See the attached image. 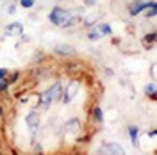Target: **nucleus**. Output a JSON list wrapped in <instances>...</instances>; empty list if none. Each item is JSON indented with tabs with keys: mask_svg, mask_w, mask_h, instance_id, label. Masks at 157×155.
Wrapping results in <instances>:
<instances>
[{
	"mask_svg": "<svg viewBox=\"0 0 157 155\" xmlns=\"http://www.w3.org/2000/svg\"><path fill=\"white\" fill-rule=\"evenodd\" d=\"M127 134H128V139L134 148H139V127L137 125H128L127 127Z\"/></svg>",
	"mask_w": 157,
	"mask_h": 155,
	"instance_id": "9d476101",
	"label": "nucleus"
},
{
	"mask_svg": "<svg viewBox=\"0 0 157 155\" xmlns=\"http://www.w3.org/2000/svg\"><path fill=\"white\" fill-rule=\"evenodd\" d=\"M97 29L100 30L102 36H113V27L109 25L107 21H100V23H97Z\"/></svg>",
	"mask_w": 157,
	"mask_h": 155,
	"instance_id": "4468645a",
	"label": "nucleus"
},
{
	"mask_svg": "<svg viewBox=\"0 0 157 155\" xmlns=\"http://www.w3.org/2000/svg\"><path fill=\"white\" fill-rule=\"evenodd\" d=\"M4 34L7 38H20V36H23V23L21 21H11L9 25H6Z\"/></svg>",
	"mask_w": 157,
	"mask_h": 155,
	"instance_id": "0eeeda50",
	"label": "nucleus"
},
{
	"mask_svg": "<svg viewBox=\"0 0 157 155\" xmlns=\"http://www.w3.org/2000/svg\"><path fill=\"white\" fill-rule=\"evenodd\" d=\"M91 121L95 125H104V109L98 104L93 105V109H91Z\"/></svg>",
	"mask_w": 157,
	"mask_h": 155,
	"instance_id": "9b49d317",
	"label": "nucleus"
},
{
	"mask_svg": "<svg viewBox=\"0 0 157 155\" xmlns=\"http://www.w3.org/2000/svg\"><path fill=\"white\" fill-rule=\"evenodd\" d=\"M143 13H145V18H148V20L155 18V14H157V2L155 0H148V6Z\"/></svg>",
	"mask_w": 157,
	"mask_h": 155,
	"instance_id": "f8f14e48",
	"label": "nucleus"
},
{
	"mask_svg": "<svg viewBox=\"0 0 157 155\" xmlns=\"http://www.w3.org/2000/svg\"><path fill=\"white\" fill-rule=\"evenodd\" d=\"M147 6H148V0H132L128 4L127 11L130 16H137V14H141L143 11L147 9Z\"/></svg>",
	"mask_w": 157,
	"mask_h": 155,
	"instance_id": "6e6552de",
	"label": "nucleus"
},
{
	"mask_svg": "<svg viewBox=\"0 0 157 155\" xmlns=\"http://www.w3.org/2000/svg\"><path fill=\"white\" fill-rule=\"evenodd\" d=\"M7 75H9V70H7V68H0V80H2V78H6Z\"/></svg>",
	"mask_w": 157,
	"mask_h": 155,
	"instance_id": "412c9836",
	"label": "nucleus"
},
{
	"mask_svg": "<svg viewBox=\"0 0 157 155\" xmlns=\"http://www.w3.org/2000/svg\"><path fill=\"white\" fill-rule=\"evenodd\" d=\"M20 77H21V73L20 71H14V73H11V75H7V78H9V84L13 86V84H16L20 80Z\"/></svg>",
	"mask_w": 157,
	"mask_h": 155,
	"instance_id": "6ab92c4d",
	"label": "nucleus"
},
{
	"mask_svg": "<svg viewBox=\"0 0 157 155\" xmlns=\"http://www.w3.org/2000/svg\"><path fill=\"white\" fill-rule=\"evenodd\" d=\"M63 91H64V86L61 80H56L50 87H47L45 91H39L36 98H38V104L36 107L41 109V111H48L54 104H59L63 100Z\"/></svg>",
	"mask_w": 157,
	"mask_h": 155,
	"instance_id": "f03ea898",
	"label": "nucleus"
},
{
	"mask_svg": "<svg viewBox=\"0 0 157 155\" xmlns=\"http://www.w3.org/2000/svg\"><path fill=\"white\" fill-rule=\"evenodd\" d=\"M105 75H107V77H114V71L111 68H105Z\"/></svg>",
	"mask_w": 157,
	"mask_h": 155,
	"instance_id": "393cba45",
	"label": "nucleus"
},
{
	"mask_svg": "<svg viewBox=\"0 0 157 155\" xmlns=\"http://www.w3.org/2000/svg\"><path fill=\"white\" fill-rule=\"evenodd\" d=\"M25 123L29 127L30 134L32 136H36L39 130V127H41V114H39L38 109H32L30 112H27V116H25Z\"/></svg>",
	"mask_w": 157,
	"mask_h": 155,
	"instance_id": "20e7f679",
	"label": "nucleus"
},
{
	"mask_svg": "<svg viewBox=\"0 0 157 155\" xmlns=\"http://www.w3.org/2000/svg\"><path fill=\"white\" fill-rule=\"evenodd\" d=\"M0 153H2V150H0Z\"/></svg>",
	"mask_w": 157,
	"mask_h": 155,
	"instance_id": "bb28decb",
	"label": "nucleus"
},
{
	"mask_svg": "<svg viewBox=\"0 0 157 155\" xmlns=\"http://www.w3.org/2000/svg\"><path fill=\"white\" fill-rule=\"evenodd\" d=\"M150 73H152V78H155V64H152V70H150Z\"/></svg>",
	"mask_w": 157,
	"mask_h": 155,
	"instance_id": "a878e982",
	"label": "nucleus"
},
{
	"mask_svg": "<svg viewBox=\"0 0 157 155\" xmlns=\"http://www.w3.org/2000/svg\"><path fill=\"white\" fill-rule=\"evenodd\" d=\"M4 123H6V111H4V105L0 102V128L4 127Z\"/></svg>",
	"mask_w": 157,
	"mask_h": 155,
	"instance_id": "aec40b11",
	"label": "nucleus"
},
{
	"mask_svg": "<svg viewBox=\"0 0 157 155\" xmlns=\"http://www.w3.org/2000/svg\"><path fill=\"white\" fill-rule=\"evenodd\" d=\"M148 137H150V139H155L157 137V128H152V130L148 132Z\"/></svg>",
	"mask_w": 157,
	"mask_h": 155,
	"instance_id": "5701e85b",
	"label": "nucleus"
},
{
	"mask_svg": "<svg viewBox=\"0 0 157 155\" xmlns=\"http://www.w3.org/2000/svg\"><path fill=\"white\" fill-rule=\"evenodd\" d=\"M104 36L100 34V30L97 29V23L93 25V27H89V32H88V39L89 41H98V39H102Z\"/></svg>",
	"mask_w": 157,
	"mask_h": 155,
	"instance_id": "dca6fc26",
	"label": "nucleus"
},
{
	"mask_svg": "<svg viewBox=\"0 0 157 155\" xmlns=\"http://www.w3.org/2000/svg\"><path fill=\"white\" fill-rule=\"evenodd\" d=\"M7 7H9V9H7V14H14V11H16V4H9Z\"/></svg>",
	"mask_w": 157,
	"mask_h": 155,
	"instance_id": "4be33fe9",
	"label": "nucleus"
},
{
	"mask_svg": "<svg viewBox=\"0 0 157 155\" xmlns=\"http://www.w3.org/2000/svg\"><path fill=\"white\" fill-rule=\"evenodd\" d=\"M78 89H80V82H78V78H71L68 82V86L64 87V91H63V104L64 105H68V104H71L75 98H77L78 95Z\"/></svg>",
	"mask_w": 157,
	"mask_h": 155,
	"instance_id": "7ed1b4c3",
	"label": "nucleus"
},
{
	"mask_svg": "<svg viewBox=\"0 0 157 155\" xmlns=\"http://www.w3.org/2000/svg\"><path fill=\"white\" fill-rule=\"evenodd\" d=\"M18 6L21 9H32L36 6V0H18Z\"/></svg>",
	"mask_w": 157,
	"mask_h": 155,
	"instance_id": "a211bd4d",
	"label": "nucleus"
},
{
	"mask_svg": "<svg viewBox=\"0 0 157 155\" xmlns=\"http://www.w3.org/2000/svg\"><path fill=\"white\" fill-rule=\"evenodd\" d=\"M80 128H82V125H80V119L78 118H71V119H68L66 123H64V132L66 134H78L80 132Z\"/></svg>",
	"mask_w": 157,
	"mask_h": 155,
	"instance_id": "1a4fd4ad",
	"label": "nucleus"
},
{
	"mask_svg": "<svg viewBox=\"0 0 157 155\" xmlns=\"http://www.w3.org/2000/svg\"><path fill=\"white\" fill-rule=\"evenodd\" d=\"M98 153L104 155H125L127 152L123 150V146L118 143H102L98 148Z\"/></svg>",
	"mask_w": 157,
	"mask_h": 155,
	"instance_id": "39448f33",
	"label": "nucleus"
},
{
	"mask_svg": "<svg viewBox=\"0 0 157 155\" xmlns=\"http://www.w3.org/2000/svg\"><path fill=\"white\" fill-rule=\"evenodd\" d=\"M155 41H157V32L155 30H152V32L145 34V38H143V45H145V47H154Z\"/></svg>",
	"mask_w": 157,
	"mask_h": 155,
	"instance_id": "2eb2a0df",
	"label": "nucleus"
},
{
	"mask_svg": "<svg viewBox=\"0 0 157 155\" xmlns=\"http://www.w3.org/2000/svg\"><path fill=\"white\" fill-rule=\"evenodd\" d=\"M9 89H11L9 78H7V77L2 78V80H0V95H7V93H9Z\"/></svg>",
	"mask_w": 157,
	"mask_h": 155,
	"instance_id": "f3484780",
	"label": "nucleus"
},
{
	"mask_svg": "<svg viewBox=\"0 0 157 155\" xmlns=\"http://www.w3.org/2000/svg\"><path fill=\"white\" fill-rule=\"evenodd\" d=\"M145 95H147L152 102H155L157 100V86H155V82H150V84L145 86Z\"/></svg>",
	"mask_w": 157,
	"mask_h": 155,
	"instance_id": "ddd939ff",
	"label": "nucleus"
},
{
	"mask_svg": "<svg viewBox=\"0 0 157 155\" xmlns=\"http://www.w3.org/2000/svg\"><path fill=\"white\" fill-rule=\"evenodd\" d=\"M98 0H84V4L88 6V7H93V6H97Z\"/></svg>",
	"mask_w": 157,
	"mask_h": 155,
	"instance_id": "b1692460",
	"label": "nucleus"
},
{
	"mask_svg": "<svg viewBox=\"0 0 157 155\" xmlns=\"http://www.w3.org/2000/svg\"><path fill=\"white\" fill-rule=\"evenodd\" d=\"M48 21L54 27H59V29H71V27L77 25V21H80V20H78L77 13L64 9L61 6H54L48 13Z\"/></svg>",
	"mask_w": 157,
	"mask_h": 155,
	"instance_id": "f257e3e1",
	"label": "nucleus"
},
{
	"mask_svg": "<svg viewBox=\"0 0 157 155\" xmlns=\"http://www.w3.org/2000/svg\"><path fill=\"white\" fill-rule=\"evenodd\" d=\"M54 54L59 55V57H73L77 54V50H75L73 45H70V43H57L54 47Z\"/></svg>",
	"mask_w": 157,
	"mask_h": 155,
	"instance_id": "423d86ee",
	"label": "nucleus"
}]
</instances>
